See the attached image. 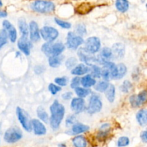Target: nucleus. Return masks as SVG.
<instances>
[{
  "mask_svg": "<svg viewBox=\"0 0 147 147\" xmlns=\"http://www.w3.org/2000/svg\"><path fill=\"white\" fill-rule=\"evenodd\" d=\"M37 117L40 118V120L42 122L47 123L49 122V116L47 112H46L45 109L42 106H39L37 109Z\"/></svg>",
  "mask_w": 147,
  "mask_h": 147,
  "instance_id": "nucleus-27",
  "label": "nucleus"
},
{
  "mask_svg": "<svg viewBox=\"0 0 147 147\" xmlns=\"http://www.w3.org/2000/svg\"><path fill=\"white\" fill-rule=\"evenodd\" d=\"M75 91H76V95L78 96V97H80V98L86 97H87L88 95H90V92H91L90 89H88V88L80 87V86L76 88V89H75Z\"/></svg>",
  "mask_w": 147,
  "mask_h": 147,
  "instance_id": "nucleus-30",
  "label": "nucleus"
},
{
  "mask_svg": "<svg viewBox=\"0 0 147 147\" xmlns=\"http://www.w3.org/2000/svg\"><path fill=\"white\" fill-rule=\"evenodd\" d=\"M111 131V124L104 123L100 127L97 134V138L100 141H104L109 135Z\"/></svg>",
  "mask_w": 147,
  "mask_h": 147,
  "instance_id": "nucleus-18",
  "label": "nucleus"
},
{
  "mask_svg": "<svg viewBox=\"0 0 147 147\" xmlns=\"http://www.w3.org/2000/svg\"><path fill=\"white\" fill-rule=\"evenodd\" d=\"M17 47L20 49V51L22 52L26 56H29L30 54L31 48L33 47L32 42L28 39V37L21 36L17 42Z\"/></svg>",
  "mask_w": 147,
  "mask_h": 147,
  "instance_id": "nucleus-11",
  "label": "nucleus"
},
{
  "mask_svg": "<svg viewBox=\"0 0 147 147\" xmlns=\"http://www.w3.org/2000/svg\"><path fill=\"white\" fill-rule=\"evenodd\" d=\"M90 127L87 125L81 123V122H76L73 124L72 126L71 131L73 134H76V135H79L83 133H86L89 131Z\"/></svg>",
  "mask_w": 147,
  "mask_h": 147,
  "instance_id": "nucleus-19",
  "label": "nucleus"
},
{
  "mask_svg": "<svg viewBox=\"0 0 147 147\" xmlns=\"http://www.w3.org/2000/svg\"><path fill=\"white\" fill-rule=\"evenodd\" d=\"M129 102H130L131 105L134 108H136V107H139V105L137 102V99H136V95H133L130 97L129 98Z\"/></svg>",
  "mask_w": 147,
  "mask_h": 147,
  "instance_id": "nucleus-45",
  "label": "nucleus"
},
{
  "mask_svg": "<svg viewBox=\"0 0 147 147\" xmlns=\"http://www.w3.org/2000/svg\"><path fill=\"white\" fill-rule=\"evenodd\" d=\"M31 9L39 13H51L55 10V4L47 0H36L31 4Z\"/></svg>",
  "mask_w": 147,
  "mask_h": 147,
  "instance_id": "nucleus-3",
  "label": "nucleus"
},
{
  "mask_svg": "<svg viewBox=\"0 0 147 147\" xmlns=\"http://www.w3.org/2000/svg\"><path fill=\"white\" fill-rule=\"evenodd\" d=\"M84 43L83 37L78 35L73 32H69L67 35V40H66V46L69 49L71 50H76L83 43Z\"/></svg>",
  "mask_w": 147,
  "mask_h": 147,
  "instance_id": "nucleus-9",
  "label": "nucleus"
},
{
  "mask_svg": "<svg viewBox=\"0 0 147 147\" xmlns=\"http://www.w3.org/2000/svg\"><path fill=\"white\" fill-rule=\"evenodd\" d=\"M116 69H117L116 79H122L126 74V73H127V67L123 63H120L116 65Z\"/></svg>",
  "mask_w": 147,
  "mask_h": 147,
  "instance_id": "nucleus-28",
  "label": "nucleus"
},
{
  "mask_svg": "<svg viewBox=\"0 0 147 147\" xmlns=\"http://www.w3.org/2000/svg\"><path fill=\"white\" fill-rule=\"evenodd\" d=\"M106 97L108 100L112 103L114 102L116 97V87L113 84H109V86L106 90Z\"/></svg>",
  "mask_w": 147,
  "mask_h": 147,
  "instance_id": "nucleus-26",
  "label": "nucleus"
},
{
  "mask_svg": "<svg viewBox=\"0 0 147 147\" xmlns=\"http://www.w3.org/2000/svg\"><path fill=\"white\" fill-rule=\"evenodd\" d=\"M102 107H103V103L99 95L95 93L92 94L89 99L88 105L86 108L87 112L89 114L96 113L101 110Z\"/></svg>",
  "mask_w": 147,
  "mask_h": 147,
  "instance_id": "nucleus-6",
  "label": "nucleus"
},
{
  "mask_svg": "<svg viewBox=\"0 0 147 147\" xmlns=\"http://www.w3.org/2000/svg\"><path fill=\"white\" fill-rule=\"evenodd\" d=\"M32 129H33L34 134L37 135H45L47 128L42 122L38 119H33L31 120Z\"/></svg>",
  "mask_w": 147,
  "mask_h": 147,
  "instance_id": "nucleus-15",
  "label": "nucleus"
},
{
  "mask_svg": "<svg viewBox=\"0 0 147 147\" xmlns=\"http://www.w3.org/2000/svg\"><path fill=\"white\" fill-rule=\"evenodd\" d=\"M68 82V79L65 76H62V77H57L55 79V83L57 84L60 86H65L67 85Z\"/></svg>",
  "mask_w": 147,
  "mask_h": 147,
  "instance_id": "nucleus-41",
  "label": "nucleus"
},
{
  "mask_svg": "<svg viewBox=\"0 0 147 147\" xmlns=\"http://www.w3.org/2000/svg\"><path fill=\"white\" fill-rule=\"evenodd\" d=\"M7 16V12L5 10H0V18H4Z\"/></svg>",
  "mask_w": 147,
  "mask_h": 147,
  "instance_id": "nucleus-49",
  "label": "nucleus"
},
{
  "mask_svg": "<svg viewBox=\"0 0 147 147\" xmlns=\"http://www.w3.org/2000/svg\"><path fill=\"white\" fill-rule=\"evenodd\" d=\"M141 138H142V141L144 143H146L147 142V132L146 131H144L143 132L141 133Z\"/></svg>",
  "mask_w": 147,
  "mask_h": 147,
  "instance_id": "nucleus-48",
  "label": "nucleus"
},
{
  "mask_svg": "<svg viewBox=\"0 0 147 147\" xmlns=\"http://www.w3.org/2000/svg\"><path fill=\"white\" fill-rule=\"evenodd\" d=\"M65 49V46L63 43L57 42L53 43V42H46L42 44L41 50L47 56L50 57L51 56H59Z\"/></svg>",
  "mask_w": 147,
  "mask_h": 147,
  "instance_id": "nucleus-2",
  "label": "nucleus"
},
{
  "mask_svg": "<svg viewBox=\"0 0 147 147\" xmlns=\"http://www.w3.org/2000/svg\"><path fill=\"white\" fill-rule=\"evenodd\" d=\"M112 56H114L115 59H121L123 58L125 55V46L121 43H114L112 46Z\"/></svg>",
  "mask_w": 147,
  "mask_h": 147,
  "instance_id": "nucleus-16",
  "label": "nucleus"
},
{
  "mask_svg": "<svg viewBox=\"0 0 147 147\" xmlns=\"http://www.w3.org/2000/svg\"><path fill=\"white\" fill-rule=\"evenodd\" d=\"M80 84V78L79 76H75L70 82V87L72 89H76V88L78 87L79 85Z\"/></svg>",
  "mask_w": 147,
  "mask_h": 147,
  "instance_id": "nucleus-43",
  "label": "nucleus"
},
{
  "mask_svg": "<svg viewBox=\"0 0 147 147\" xmlns=\"http://www.w3.org/2000/svg\"><path fill=\"white\" fill-rule=\"evenodd\" d=\"M18 27L20 29V33H22V36L28 37L29 35V27L27 24L25 19L21 17L18 20Z\"/></svg>",
  "mask_w": 147,
  "mask_h": 147,
  "instance_id": "nucleus-24",
  "label": "nucleus"
},
{
  "mask_svg": "<svg viewBox=\"0 0 147 147\" xmlns=\"http://www.w3.org/2000/svg\"><path fill=\"white\" fill-rule=\"evenodd\" d=\"M2 6H3V2H2V1H1V0H0V7H2Z\"/></svg>",
  "mask_w": 147,
  "mask_h": 147,
  "instance_id": "nucleus-51",
  "label": "nucleus"
},
{
  "mask_svg": "<svg viewBox=\"0 0 147 147\" xmlns=\"http://www.w3.org/2000/svg\"><path fill=\"white\" fill-rule=\"evenodd\" d=\"M76 118L75 115H69L67 118L65 120V123L67 126H70V125H73V124L76 123Z\"/></svg>",
  "mask_w": 147,
  "mask_h": 147,
  "instance_id": "nucleus-44",
  "label": "nucleus"
},
{
  "mask_svg": "<svg viewBox=\"0 0 147 147\" xmlns=\"http://www.w3.org/2000/svg\"><path fill=\"white\" fill-rule=\"evenodd\" d=\"M74 147H87L88 141L86 137L82 135H78L72 140Z\"/></svg>",
  "mask_w": 147,
  "mask_h": 147,
  "instance_id": "nucleus-22",
  "label": "nucleus"
},
{
  "mask_svg": "<svg viewBox=\"0 0 147 147\" xmlns=\"http://www.w3.org/2000/svg\"><path fill=\"white\" fill-rule=\"evenodd\" d=\"M50 118L49 119L50 120V125L52 129L56 131L58 129L60 126L62 120L65 115V107L63 104L60 103L57 99H55L50 108Z\"/></svg>",
  "mask_w": 147,
  "mask_h": 147,
  "instance_id": "nucleus-1",
  "label": "nucleus"
},
{
  "mask_svg": "<svg viewBox=\"0 0 147 147\" xmlns=\"http://www.w3.org/2000/svg\"><path fill=\"white\" fill-rule=\"evenodd\" d=\"M29 35H30V39L31 42L39 41L40 40V34L39 25L37 22L31 21L29 24Z\"/></svg>",
  "mask_w": 147,
  "mask_h": 147,
  "instance_id": "nucleus-12",
  "label": "nucleus"
},
{
  "mask_svg": "<svg viewBox=\"0 0 147 147\" xmlns=\"http://www.w3.org/2000/svg\"><path fill=\"white\" fill-rule=\"evenodd\" d=\"M77 59L75 57H70L66 61L65 66L68 69H72L77 65Z\"/></svg>",
  "mask_w": 147,
  "mask_h": 147,
  "instance_id": "nucleus-40",
  "label": "nucleus"
},
{
  "mask_svg": "<svg viewBox=\"0 0 147 147\" xmlns=\"http://www.w3.org/2000/svg\"><path fill=\"white\" fill-rule=\"evenodd\" d=\"M76 35L80 36H83L87 34V30L83 24H78L76 26Z\"/></svg>",
  "mask_w": 147,
  "mask_h": 147,
  "instance_id": "nucleus-35",
  "label": "nucleus"
},
{
  "mask_svg": "<svg viewBox=\"0 0 147 147\" xmlns=\"http://www.w3.org/2000/svg\"><path fill=\"white\" fill-rule=\"evenodd\" d=\"M80 84L84 88H90L94 86L96 84V81L90 74L85 75L83 78L80 79Z\"/></svg>",
  "mask_w": 147,
  "mask_h": 147,
  "instance_id": "nucleus-20",
  "label": "nucleus"
},
{
  "mask_svg": "<svg viewBox=\"0 0 147 147\" xmlns=\"http://www.w3.org/2000/svg\"><path fill=\"white\" fill-rule=\"evenodd\" d=\"M55 22L56 24L57 25H59L60 27H61L63 29H70L71 28V23H70L69 22L64 21V20H62L60 19L57 18V17H55L54 19Z\"/></svg>",
  "mask_w": 147,
  "mask_h": 147,
  "instance_id": "nucleus-37",
  "label": "nucleus"
},
{
  "mask_svg": "<svg viewBox=\"0 0 147 147\" xmlns=\"http://www.w3.org/2000/svg\"><path fill=\"white\" fill-rule=\"evenodd\" d=\"M16 112H17L19 122H20L22 128L27 132H30L32 129L31 120H30V118L27 112L24 110H23L22 108H20V107L17 108Z\"/></svg>",
  "mask_w": 147,
  "mask_h": 147,
  "instance_id": "nucleus-8",
  "label": "nucleus"
},
{
  "mask_svg": "<svg viewBox=\"0 0 147 147\" xmlns=\"http://www.w3.org/2000/svg\"><path fill=\"white\" fill-rule=\"evenodd\" d=\"M58 147H67V146L64 143H61V144H58Z\"/></svg>",
  "mask_w": 147,
  "mask_h": 147,
  "instance_id": "nucleus-50",
  "label": "nucleus"
},
{
  "mask_svg": "<svg viewBox=\"0 0 147 147\" xmlns=\"http://www.w3.org/2000/svg\"><path fill=\"white\" fill-rule=\"evenodd\" d=\"M73 97V92H66L62 95V98L65 100H68Z\"/></svg>",
  "mask_w": 147,
  "mask_h": 147,
  "instance_id": "nucleus-46",
  "label": "nucleus"
},
{
  "mask_svg": "<svg viewBox=\"0 0 147 147\" xmlns=\"http://www.w3.org/2000/svg\"><path fill=\"white\" fill-rule=\"evenodd\" d=\"M130 144V139L127 136H121L118 139L117 146L118 147H126Z\"/></svg>",
  "mask_w": 147,
  "mask_h": 147,
  "instance_id": "nucleus-36",
  "label": "nucleus"
},
{
  "mask_svg": "<svg viewBox=\"0 0 147 147\" xmlns=\"http://www.w3.org/2000/svg\"><path fill=\"white\" fill-rule=\"evenodd\" d=\"M71 110L76 114H79L84 111L86 109V103L83 98L74 97L73 98L70 103Z\"/></svg>",
  "mask_w": 147,
  "mask_h": 147,
  "instance_id": "nucleus-14",
  "label": "nucleus"
},
{
  "mask_svg": "<svg viewBox=\"0 0 147 147\" xmlns=\"http://www.w3.org/2000/svg\"><path fill=\"white\" fill-rule=\"evenodd\" d=\"M8 41V35L4 29L0 30V50L5 46Z\"/></svg>",
  "mask_w": 147,
  "mask_h": 147,
  "instance_id": "nucleus-32",
  "label": "nucleus"
},
{
  "mask_svg": "<svg viewBox=\"0 0 147 147\" xmlns=\"http://www.w3.org/2000/svg\"><path fill=\"white\" fill-rule=\"evenodd\" d=\"M2 26L4 30L7 31V35H8V37L9 38V40L11 43H14L17 40V30L15 27H14L12 24L8 20H4L2 22Z\"/></svg>",
  "mask_w": 147,
  "mask_h": 147,
  "instance_id": "nucleus-13",
  "label": "nucleus"
},
{
  "mask_svg": "<svg viewBox=\"0 0 147 147\" xmlns=\"http://www.w3.org/2000/svg\"><path fill=\"white\" fill-rule=\"evenodd\" d=\"M40 37H42L46 42H53L59 35V32L52 26H44L40 30Z\"/></svg>",
  "mask_w": 147,
  "mask_h": 147,
  "instance_id": "nucleus-7",
  "label": "nucleus"
},
{
  "mask_svg": "<svg viewBox=\"0 0 147 147\" xmlns=\"http://www.w3.org/2000/svg\"><path fill=\"white\" fill-rule=\"evenodd\" d=\"M63 59H64V56H63V55L51 56L48 57L49 65L52 68H57L61 64Z\"/></svg>",
  "mask_w": 147,
  "mask_h": 147,
  "instance_id": "nucleus-23",
  "label": "nucleus"
},
{
  "mask_svg": "<svg viewBox=\"0 0 147 147\" xmlns=\"http://www.w3.org/2000/svg\"><path fill=\"white\" fill-rule=\"evenodd\" d=\"M22 132L17 127H11L5 131L4 134V140L8 144H14L22 138Z\"/></svg>",
  "mask_w": 147,
  "mask_h": 147,
  "instance_id": "nucleus-5",
  "label": "nucleus"
},
{
  "mask_svg": "<svg viewBox=\"0 0 147 147\" xmlns=\"http://www.w3.org/2000/svg\"><path fill=\"white\" fill-rule=\"evenodd\" d=\"M136 119L141 126H146L147 123V110L146 109H141L136 113Z\"/></svg>",
  "mask_w": 147,
  "mask_h": 147,
  "instance_id": "nucleus-21",
  "label": "nucleus"
},
{
  "mask_svg": "<svg viewBox=\"0 0 147 147\" xmlns=\"http://www.w3.org/2000/svg\"><path fill=\"white\" fill-rule=\"evenodd\" d=\"M146 98H147L146 90L142 91V92H140L137 95H136V99H137V102L138 103H139V106L142 105V104L146 102Z\"/></svg>",
  "mask_w": 147,
  "mask_h": 147,
  "instance_id": "nucleus-34",
  "label": "nucleus"
},
{
  "mask_svg": "<svg viewBox=\"0 0 147 147\" xmlns=\"http://www.w3.org/2000/svg\"><path fill=\"white\" fill-rule=\"evenodd\" d=\"M101 47V42L99 37L92 36L86 39L83 48L90 54L93 55L98 53Z\"/></svg>",
  "mask_w": 147,
  "mask_h": 147,
  "instance_id": "nucleus-4",
  "label": "nucleus"
},
{
  "mask_svg": "<svg viewBox=\"0 0 147 147\" xmlns=\"http://www.w3.org/2000/svg\"><path fill=\"white\" fill-rule=\"evenodd\" d=\"M131 82L129 80H125L124 82H123V84H121V90L123 92H125V93H128V92H129V91L131 89Z\"/></svg>",
  "mask_w": 147,
  "mask_h": 147,
  "instance_id": "nucleus-39",
  "label": "nucleus"
},
{
  "mask_svg": "<svg viewBox=\"0 0 147 147\" xmlns=\"http://www.w3.org/2000/svg\"><path fill=\"white\" fill-rule=\"evenodd\" d=\"M61 86H58V85H56L55 84L50 83V84L48 85V90L50 91V93L53 95H57L60 91H61Z\"/></svg>",
  "mask_w": 147,
  "mask_h": 147,
  "instance_id": "nucleus-38",
  "label": "nucleus"
},
{
  "mask_svg": "<svg viewBox=\"0 0 147 147\" xmlns=\"http://www.w3.org/2000/svg\"><path fill=\"white\" fill-rule=\"evenodd\" d=\"M45 71V67L42 66H36L35 68H34V72H35L37 74H40L42 73Z\"/></svg>",
  "mask_w": 147,
  "mask_h": 147,
  "instance_id": "nucleus-47",
  "label": "nucleus"
},
{
  "mask_svg": "<svg viewBox=\"0 0 147 147\" xmlns=\"http://www.w3.org/2000/svg\"><path fill=\"white\" fill-rule=\"evenodd\" d=\"M16 54H17V57H20V52H17L16 53Z\"/></svg>",
  "mask_w": 147,
  "mask_h": 147,
  "instance_id": "nucleus-52",
  "label": "nucleus"
},
{
  "mask_svg": "<svg viewBox=\"0 0 147 147\" xmlns=\"http://www.w3.org/2000/svg\"><path fill=\"white\" fill-rule=\"evenodd\" d=\"M78 56L79 59L82 62L86 64L87 66H90L91 65H93V63H96L97 62V57L96 56H91V54L88 53L83 48H80L78 50Z\"/></svg>",
  "mask_w": 147,
  "mask_h": 147,
  "instance_id": "nucleus-10",
  "label": "nucleus"
},
{
  "mask_svg": "<svg viewBox=\"0 0 147 147\" xmlns=\"http://www.w3.org/2000/svg\"><path fill=\"white\" fill-rule=\"evenodd\" d=\"M100 56L104 60L107 61L108 59H111L112 57V50L111 48L109 47H104L101 50L100 52Z\"/></svg>",
  "mask_w": 147,
  "mask_h": 147,
  "instance_id": "nucleus-33",
  "label": "nucleus"
},
{
  "mask_svg": "<svg viewBox=\"0 0 147 147\" xmlns=\"http://www.w3.org/2000/svg\"><path fill=\"white\" fill-rule=\"evenodd\" d=\"M129 1L128 0H116L115 6L116 10L119 12L124 13L127 12L129 9Z\"/></svg>",
  "mask_w": 147,
  "mask_h": 147,
  "instance_id": "nucleus-25",
  "label": "nucleus"
},
{
  "mask_svg": "<svg viewBox=\"0 0 147 147\" xmlns=\"http://www.w3.org/2000/svg\"><path fill=\"white\" fill-rule=\"evenodd\" d=\"M90 71L91 72L90 75L93 76L94 79L96 78H100V74H101V69L97 66L96 64L91 65L90 66Z\"/></svg>",
  "mask_w": 147,
  "mask_h": 147,
  "instance_id": "nucleus-31",
  "label": "nucleus"
},
{
  "mask_svg": "<svg viewBox=\"0 0 147 147\" xmlns=\"http://www.w3.org/2000/svg\"><path fill=\"white\" fill-rule=\"evenodd\" d=\"M100 76L104 79V81H107L109 82L110 80V71H109V69H106V68H103V69H101V74H100Z\"/></svg>",
  "mask_w": 147,
  "mask_h": 147,
  "instance_id": "nucleus-42",
  "label": "nucleus"
},
{
  "mask_svg": "<svg viewBox=\"0 0 147 147\" xmlns=\"http://www.w3.org/2000/svg\"><path fill=\"white\" fill-rule=\"evenodd\" d=\"M109 82L107 81H100V82H98L97 84H96V86H95V89L96 91L99 92H105L106 89H108V87L109 86Z\"/></svg>",
  "mask_w": 147,
  "mask_h": 147,
  "instance_id": "nucleus-29",
  "label": "nucleus"
},
{
  "mask_svg": "<svg viewBox=\"0 0 147 147\" xmlns=\"http://www.w3.org/2000/svg\"><path fill=\"white\" fill-rule=\"evenodd\" d=\"M89 71H90V66H87L85 63H79L72 69L71 74L80 76L82 75H85Z\"/></svg>",
  "mask_w": 147,
  "mask_h": 147,
  "instance_id": "nucleus-17",
  "label": "nucleus"
}]
</instances>
